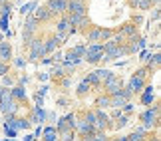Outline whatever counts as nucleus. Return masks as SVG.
Wrapping results in <instances>:
<instances>
[{"mask_svg":"<svg viewBox=\"0 0 161 141\" xmlns=\"http://www.w3.org/2000/svg\"><path fill=\"white\" fill-rule=\"evenodd\" d=\"M102 56H103V44H90V46H86V60H88L90 64H97L102 60Z\"/></svg>","mask_w":161,"mask_h":141,"instance_id":"f257e3e1","label":"nucleus"},{"mask_svg":"<svg viewBox=\"0 0 161 141\" xmlns=\"http://www.w3.org/2000/svg\"><path fill=\"white\" fill-rule=\"evenodd\" d=\"M157 113H159V107H153V109H147V111L141 113V121H143L145 127H153L157 123Z\"/></svg>","mask_w":161,"mask_h":141,"instance_id":"f03ea898","label":"nucleus"},{"mask_svg":"<svg viewBox=\"0 0 161 141\" xmlns=\"http://www.w3.org/2000/svg\"><path fill=\"white\" fill-rule=\"evenodd\" d=\"M66 12H68V14H86V4H84V0H68Z\"/></svg>","mask_w":161,"mask_h":141,"instance_id":"7ed1b4c3","label":"nucleus"},{"mask_svg":"<svg viewBox=\"0 0 161 141\" xmlns=\"http://www.w3.org/2000/svg\"><path fill=\"white\" fill-rule=\"evenodd\" d=\"M103 89H108V94H117V91L121 89V82H119V78H115L114 73H111V76L106 79V82H103Z\"/></svg>","mask_w":161,"mask_h":141,"instance_id":"20e7f679","label":"nucleus"},{"mask_svg":"<svg viewBox=\"0 0 161 141\" xmlns=\"http://www.w3.org/2000/svg\"><path fill=\"white\" fill-rule=\"evenodd\" d=\"M66 4L68 0H48L46 8L52 12V14H64L66 12Z\"/></svg>","mask_w":161,"mask_h":141,"instance_id":"39448f33","label":"nucleus"},{"mask_svg":"<svg viewBox=\"0 0 161 141\" xmlns=\"http://www.w3.org/2000/svg\"><path fill=\"white\" fill-rule=\"evenodd\" d=\"M30 46H32V52H30V58L32 60H38L40 56H44V42L38 40V38H34V40H30Z\"/></svg>","mask_w":161,"mask_h":141,"instance_id":"423d86ee","label":"nucleus"},{"mask_svg":"<svg viewBox=\"0 0 161 141\" xmlns=\"http://www.w3.org/2000/svg\"><path fill=\"white\" fill-rule=\"evenodd\" d=\"M0 109H2L6 115H14V113H16L14 97H4V100H0Z\"/></svg>","mask_w":161,"mask_h":141,"instance_id":"0eeeda50","label":"nucleus"},{"mask_svg":"<svg viewBox=\"0 0 161 141\" xmlns=\"http://www.w3.org/2000/svg\"><path fill=\"white\" fill-rule=\"evenodd\" d=\"M68 22H70V26H80L84 28L86 22H88V18H86V14H68Z\"/></svg>","mask_w":161,"mask_h":141,"instance_id":"6e6552de","label":"nucleus"},{"mask_svg":"<svg viewBox=\"0 0 161 141\" xmlns=\"http://www.w3.org/2000/svg\"><path fill=\"white\" fill-rule=\"evenodd\" d=\"M34 10H36L34 18H36V20H38V22H46V20H50V18H52V12L48 10L46 6H36Z\"/></svg>","mask_w":161,"mask_h":141,"instance_id":"1a4fd4ad","label":"nucleus"},{"mask_svg":"<svg viewBox=\"0 0 161 141\" xmlns=\"http://www.w3.org/2000/svg\"><path fill=\"white\" fill-rule=\"evenodd\" d=\"M10 56H12L10 44H8V42H0V60L6 62V60H10Z\"/></svg>","mask_w":161,"mask_h":141,"instance_id":"9d476101","label":"nucleus"},{"mask_svg":"<svg viewBox=\"0 0 161 141\" xmlns=\"http://www.w3.org/2000/svg\"><path fill=\"white\" fill-rule=\"evenodd\" d=\"M129 89H131V94H135V91H139L141 88H143V79L137 78V76H133L131 79H129V85H127Z\"/></svg>","mask_w":161,"mask_h":141,"instance_id":"9b49d317","label":"nucleus"},{"mask_svg":"<svg viewBox=\"0 0 161 141\" xmlns=\"http://www.w3.org/2000/svg\"><path fill=\"white\" fill-rule=\"evenodd\" d=\"M76 125H78L80 133H84V135H92V133H96V127L90 125L88 121H80V123H76Z\"/></svg>","mask_w":161,"mask_h":141,"instance_id":"f8f14e48","label":"nucleus"},{"mask_svg":"<svg viewBox=\"0 0 161 141\" xmlns=\"http://www.w3.org/2000/svg\"><path fill=\"white\" fill-rule=\"evenodd\" d=\"M36 28H38V20H36L34 16H28L26 18V24H24V30H26V32H36Z\"/></svg>","mask_w":161,"mask_h":141,"instance_id":"ddd939ff","label":"nucleus"},{"mask_svg":"<svg viewBox=\"0 0 161 141\" xmlns=\"http://www.w3.org/2000/svg\"><path fill=\"white\" fill-rule=\"evenodd\" d=\"M56 28H58V32H70V34L74 32V26H70V22H68L66 16L58 22V26H56Z\"/></svg>","mask_w":161,"mask_h":141,"instance_id":"4468645a","label":"nucleus"},{"mask_svg":"<svg viewBox=\"0 0 161 141\" xmlns=\"http://www.w3.org/2000/svg\"><path fill=\"white\" fill-rule=\"evenodd\" d=\"M100 40H102V30L94 28V30H90V32H88V42L96 44V42H100Z\"/></svg>","mask_w":161,"mask_h":141,"instance_id":"2eb2a0df","label":"nucleus"},{"mask_svg":"<svg viewBox=\"0 0 161 141\" xmlns=\"http://www.w3.org/2000/svg\"><path fill=\"white\" fill-rule=\"evenodd\" d=\"M10 94H12V97H16V100H26V91H24L22 85H16V88H12Z\"/></svg>","mask_w":161,"mask_h":141,"instance_id":"dca6fc26","label":"nucleus"},{"mask_svg":"<svg viewBox=\"0 0 161 141\" xmlns=\"http://www.w3.org/2000/svg\"><path fill=\"white\" fill-rule=\"evenodd\" d=\"M58 44H60V42L56 40V36H54V38H50V40H46V44H44V52H54Z\"/></svg>","mask_w":161,"mask_h":141,"instance_id":"f3484780","label":"nucleus"},{"mask_svg":"<svg viewBox=\"0 0 161 141\" xmlns=\"http://www.w3.org/2000/svg\"><path fill=\"white\" fill-rule=\"evenodd\" d=\"M56 135H58V131H56L54 127H48V129H44V139H46V141H56Z\"/></svg>","mask_w":161,"mask_h":141,"instance_id":"a211bd4d","label":"nucleus"},{"mask_svg":"<svg viewBox=\"0 0 161 141\" xmlns=\"http://www.w3.org/2000/svg\"><path fill=\"white\" fill-rule=\"evenodd\" d=\"M96 76H97V79H100V84H102V82H106V79L111 76V72H109V70H97Z\"/></svg>","mask_w":161,"mask_h":141,"instance_id":"6ab92c4d","label":"nucleus"},{"mask_svg":"<svg viewBox=\"0 0 161 141\" xmlns=\"http://www.w3.org/2000/svg\"><path fill=\"white\" fill-rule=\"evenodd\" d=\"M84 141H108V137L103 133H96V135H86Z\"/></svg>","mask_w":161,"mask_h":141,"instance_id":"aec40b11","label":"nucleus"},{"mask_svg":"<svg viewBox=\"0 0 161 141\" xmlns=\"http://www.w3.org/2000/svg\"><path fill=\"white\" fill-rule=\"evenodd\" d=\"M60 133H62V137H64V141H74V131L72 129H68V127H66V129H62Z\"/></svg>","mask_w":161,"mask_h":141,"instance_id":"412c9836","label":"nucleus"},{"mask_svg":"<svg viewBox=\"0 0 161 141\" xmlns=\"http://www.w3.org/2000/svg\"><path fill=\"white\" fill-rule=\"evenodd\" d=\"M86 82H88L90 85H100V79H97L96 72H94V73H88V78H86Z\"/></svg>","mask_w":161,"mask_h":141,"instance_id":"4be33fe9","label":"nucleus"},{"mask_svg":"<svg viewBox=\"0 0 161 141\" xmlns=\"http://www.w3.org/2000/svg\"><path fill=\"white\" fill-rule=\"evenodd\" d=\"M149 72H151V68L147 66V68H141V70H137V72H135V76H137V78H141V79H145Z\"/></svg>","mask_w":161,"mask_h":141,"instance_id":"5701e85b","label":"nucleus"},{"mask_svg":"<svg viewBox=\"0 0 161 141\" xmlns=\"http://www.w3.org/2000/svg\"><path fill=\"white\" fill-rule=\"evenodd\" d=\"M153 101V91L151 88H145V95H143V103H151Z\"/></svg>","mask_w":161,"mask_h":141,"instance_id":"b1692460","label":"nucleus"},{"mask_svg":"<svg viewBox=\"0 0 161 141\" xmlns=\"http://www.w3.org/2000/svg\"><path fill=\"white\" fill-rule=\"evenodd\" d=\"M88 89H90V84H88V82H86V79H84V82L78 85V94H80V95H84V94H86V91H88Z\"/></svg>","mask_w":161,"mask_h":141,"instance_id":"393cba45","label":"nucleus"},{"mask_svg":"<svg viewBox=\"0 0 161 141\" xmlns=\"http://www.w3.org/2000/svg\"><path fill=\"white\" fill-rule=\"evenodd\" d=\"M151 60H149V66H153V68H157L159 66V62H161V56L159 54H153V56H149Z\"/></svg>","mask_w":161,"mask_h":141,"instance_id":"a878e982","label":"nucleus"},{"mask_svg":"<svg viewBox=\"0 0 161 141\" xmlns=\"http://www.w3.org/2000/svg\"><path fill=\"white\" fill-rule=\"evenodd\" d=\"M34 8H36V2H30V4H24L20 12H22V14H28V12H32Z\"/></svg>","mask_w":161,"mask_h":141,"instance_id":"bb28decb","label":"nucleus"},{"mask_svg":"<svg viewBox=\"0 0 161 141\" xmlns=\"http://www.w3.org/2000/svg\"><path fill=\"white\" fill-rule=\"evenodd\" d=\"M72 52L76 54V56H80V58H84V56H86V46H76V48H74Z\"/></svg>","mask_w":161,"mask_h":141,"instance_id":"cd10ccee","label":"nucleus"},{"mask_svg":"<svg viewBox=\"0 0 161 141\" xmlns=\"http://www.w3.org/2000/svg\"><path fill=\"white\" fill-rule=\"evenodd\" d=\"M10 10H12V6L10 4H4L2 8H0V16H6V18H8L10 16Z\"/></svg>","mask_w":161,"mask_h":141,"instance_id":"c85d7f7f","label":"nucleus"},{"mask_svg":"<svg viewBox=\"0 0 161 141\" xmlns=\"http://www.w3.org/2000/svg\"><path fill=\"white\" fill-rule=\"evenodd\" d=\"M30 40H32V32H26V30H24V34H22V42L26 46H30Z\"/></svg>","mask_w":161,"mask_h":141,"instance_id":"c756f323","label":"nucleus"},{"mask_svg":"<svg viewBox=\"0 0 161 141\" xmlns=\"http://www.w3.org/2000/svg\"><path fill=\"white\" fill-rule=\"evenodd\" d=\"M97 106L100 107H109V97H100V100H97Z\"/></svg>","mask_w":161,"mask_h":141,"instance_id":"7c9ffc66","label":"nucleus"},{"mask_svg":"<svg viewBox=\"0 0 161 141\" xmlns=\"http://www.w3.org/2000/svg\"><path fill=\"white\" fill-rule=\"evenodd\" d=\"M86 121H88L90 125H96V121H97V117H96V113H88V115H86Z\"/></svg>","mask_w":161,"mask_h":141,"instance_id":"2f4dec72","label":"nucleus"},{"mask_svg":"<svg viewBox=\"0 0 161 141\" xmlns=\"http://www.w3.org/2000/svg\"><path fill=\"white\" fill-rule=\"evenodd\" d=\"M121 34L123 36H129V34H135V26H123V30H121Z\"/></svg>","mask_w":161,"mask_h":141,"instance_id":"473e14b6","label":"nucleus"},{"mask_svg":"<svg viewBox=\"0 0 161 141\" xmlns=\"http://www.w3.org/2000/svg\"><path fill=\"white\" fill-rule=\"evenodd\" d=\"M6 73H8V66H6V62H2V60H0V78L6 76Z\"/></svg>","mask_w":161,"mask_h":141,"instance_id":"72a5a7b5","label":"nucleus"},{"mask_svg":"<svg viewBox=\"0 0 161 141\" xmlns=\"http://www.w3.org/2000/svg\"><path fill=\"white\" fill-rule=\"evenodd\" d=\"M111 36H114V32H111V30H102V40H109Z\"/></svg>","mask_w":161,"mask_h":141,"instance_id":"f704fd0d","label":"nucleus"},{"mask_svg":"<svg viewBox=\"0 0 161 141\" xmlns=\"http://www.w3.org/2000/svg\"><path fill=\"white\" fill-rule=\"evenodd\" d=\"M6 133H8L10 137H14V135H16V129H14V127H8V125H6Z\"/></svg>","mask_w":161,"mask_h":141,"instance_id":"c9c22d12","label":"nucleus"},{"mask_svg":"<svg viewBox=\"0 0 161 141\" xmlns=\"http://www.w3.org/2000/svg\"><path fill=\"white\" fill-rule=\"evenodd\" d=\"M127 125V117H119V123H117V127H123Z\"/></svg>","mask_w":161,"mask_h":141,"instance_id":"e433bc0d","label":"nucleus"},{"mask_svg":"<svg viewBox=\"0 0 161 141\" xmlns=\"http://www.w3.org/2000/svg\"><path fill=\"white\" fill-rule=\"evenodd\" d=\"M139 6H141L143 10H147V8H149V2H147V0H141V2H139Z\"/></svg>","mask_w":161,"mask_h":141,"instance_id":"4c0bfd02","label":"nucleus"},{"mask_svg":"<svg viewBox=\"0 0 161 141\" xmlns=\"http://www.w3.org/2000/svg\"><path fill=\"white\" fill-rule=\"evenodd\" d=\"M62 73H64V70H62V68H56V70H54V76H58V78H60Z\"/></svg>","mask_w":161,"mask_h":141,"instance_id":"58836bf2","label":"nucleus"},{"mask_svg":"<svg viewBox=\"0 0 161 141\" xmlns=\"http://www.w3.org/2000/svg\"><path fill=\"white\" fill-rule=\"evenodd\" d=\"M2 78H4V84H6V85H12V84H14L10 78H6V76H2Z\"/></svg>","mask_w":161,"mask_h":141,"instance_id":"ea45409f","label":"nucleus"},{"mask_svg":"<svg viewBox=\"0 0 161 141\" xmlns=\"http://www.w3.org/2000/svg\"><path fill=\"white\" fill-rule=\"evenodd\" d=\"M147 2H149V4H157L159 0H147Z\"/></svg>","mask_w":161,"mask_h":141,"instance_id":"a19ab883","label":"nucleus"},{"mask_svg":"<svg viewBox=\"0 0 161 141\" xmlns=\"http://www.w3.org/2000/svg\"><path fill=\"white\" fill-rule=\"evenodd\" d=\"M0 2H6V0H0Z\"/></svg>","mask_w":161,"mask_h":141,"instance_id":"79ce46f5","label":"nucleus"},{"mask_svg":"<svg viewBox=\"0 0 161 141\" xmlns=\"http://www.w3.org/2000/svg\"><path fill=\"white\" fill-rule=\"evenodd\" d=\"M114 141H119V139H114Z\"/></svg>","mask_w":161,"mask_h":141,"instance_id":"37998d69","label":"nucleus"},{"mask_svg":"<svg viewBox=\"0 0 161 141\" xmlns=\"http://www.w3.org/2000/svg\"><path fill=\"white\" fill-rule=\"evenodd\" d=\"M0 94H2V89H0Z\"/></svg>","mask_w":161,"mask_h":141,"instance_id":"c03bdc74","label":"nucleus"}]
</instances>
